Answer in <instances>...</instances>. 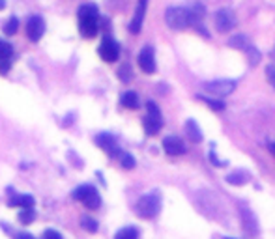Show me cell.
<instances>
[{"mask_svg": "<svg viewBox=\"0 0 275 239\" xmlns=\"http://www.w3.org/2000/svg\"><path fill=\"white\" fill-rule=\"evenodd\" d=\"M11 55H13V49L11 45L4 39H0V62H6V60H11Z\"/></svg>", "mask_w": 275, "mask_h": 239, "instance_id": "obj_20", "label": "cell"}, {"mask_svg": "<svg viewBox=\"0 0 275 239\" xmlns=\"http://www.w3.org/2000/svg\"><path fill=\"white\" fill-rule=\"evenodd\" d=\"M34 196L30 195H13L8 200V206L10 207H21V209H34Z\"/></svg>", "mask_w": 275, "mask_h": 239, "instance_id": "obj_14", "label": "cell"}, {"mask_svg": "<svg viewBox=\"0 0 275 239\" xmlns=\"http://www.w3.org/2000/svg\"><path fill=\"white\" fill-rule=\"evenodd\" d=\"M146 107H148V116L144 118V131L148 136H154L157 135L159 131H161L163 127V119H161V112H159V109H157V105L154 103V101H148L146 103Z\"/></svg>", "mask_w": 275, "mask_h": 239, "instance_id": "obj_5", "label": "cell"}, {"mask_svg": "<svg viewBox=\"0 0 275 239\" xmlns=\"http://www.w3.org/2000/svg\"><path fill=\"white\" fill-rule=\"evenodd\" d=\"M19 223L21 224H30L34 223V219H36V211L34 209H21V213H19Z\"/></svg>", "mask_w": 275, "mask_h": 239, "instance_id": "obj_21", "label": "cell"}, {"mask_svg": "<svg viewBox=\"0 0 275 239\" xmlns=\"http://www.w3.org/2000/svg\"><path fill=\"white\" fill-rule=\"evenodd\" d=\"M234 88H236V82L234 81H227V79H223V81H210V82H204V90H208L210 93L214 95H228L230 92H234Z\"/></svg>", "mask_w": 275, "mask_h": 239, "instance_id": "obj_8", "label": "cell"}, {"mask_svg": "<svg viewBox=\"0 0 275 239\" xmlns=\"http://www.w3.org/2000/svg\"><path fill=\"white\" fill-rule=\"evenodd\" d=\"M227 181L230 185H245L249 181V176L243 174V172H234V174L227 176Z\"/></svg>", "mask_w": 275, "mask_h": 239, "instance_id": "obj_19", "label": "cell"}, {"mask_svg": "<svg viewBox=\"0 0 275 239\" xmlns=\"http://www.w3.org/2000/svg\"><path fill=\"white\" fill-rule=\"evenodd\" d=\"M118 75H120V81L122 82H130L131 81V69H130V65H122L118 71Z\"/></svg>", "mask_w": 275, "mask_h": 239, "instance_id": "obj_26", "label": "cell"}, {"mask_svg": "<svg viewBox=\"0 0 275 239\" xmlns=\"http://www.w3.org/2000/svg\"><path fill=\"white\" fill-rule=\"evenodd\" d=\"M17 28H19V19H17V17H10L4 25V34L13 36V34L17 32Z\"/></svg>", "mask_w": 275, "mask_h": 239, "instance_id": "obj_22", "label": "cell"}, {"mask_svg": "<svg viewBox=\"0 0 275 239\" xmlns=\"http://www.w3.org/2000/svg\"><path fill=\"white\" fill-rule=\"evenodd\" d=\"M163 150H165L168 155H182V153H185V146H183L182 138L174 135L163 138Z\"/></svg>", "mask_w": 275, "mask_h": 239, "instance_id": "obj_12", "label": "cell"}, {"mask_svg": "<svg viewBox=\"0 0 275 239\" xmlns=\"http://www.w3.org/2000/svg\"><path fill=\"white\" fill-rule=\"evenodd\" d=\"M216 27L219 32H230L236 27V15L228 8H223L216 13Z\"/></svg>", "mask_w": 275, "mask_h": 239, "instance_id": "obj_7", "label": "cell"}, {"mask_svg": "<svg viewBox=\"0 0 275 239\" xmlns=\"http://www.w3.org/2000/svg\"><path fill=\"white\" fill-rule=\"evenodd\" d=\"M96 144L101 150H105L107 153H111V155H120V150L118 146H116V140H114V136L113 135H109V133H99V135L96 136Z\"/></svg>", "mask_w": 275, "mask_h": 239, "instance_id": "obj_11", "label": "cell"}, {"mask_svg": "<svg viewBox=\"0 0 275 239\" xmlns=\"http://www.w3.org/2000/svg\"><path fill=\"white\" fill-rule=\"evenodd\" d=\"M120 163H122V166L128 170H131L133 166H135V159H133V155H130V153H120Z\"/></svg>", "mask_w": 275, "mask_h": 239, "instance_id": "obj_24", "label": "cell"}, {"mask_svg": "<svg viewBox=\"0 0 275 239\" xmlns=\"http://www.w3.org/2000/svg\"><path fill=\"white\" fill-rule=\"evenodd\" d=\"M120 103L124 105L125 109L135 110V109H139V95H137L135 92H125L124 95L120 98Z\"/></svg>", "mask_w": 275, "mask_h": 239, "instance_id": "obj_16", "label": "cell"}, {"mask_svg": "<svg viewBox=\"0 0 275 239\" xmlns=\"http://www.w3.org/2000/svg\"><path fill=\"white\" fill-rule=\"evenodd\" d=\"M97 53H99V56H101L105 62H109V64H113V62H116L120 56V45L114 41L113 38H103L101 39V45H99V49H97Z\"/></svg>", "mask_w": 275, "mask_h": 239, "instance_id": "obj_6", "label": "cell"}, {"mask_svg": "<svg viewBox=\"0 0 275 239\" xmlns=\"http://www.w3.org/2000/svg\"><path fill=\"white\" fill-rule=\"evenodd\" d=\"M270 150H271V153L275 155V144H270Z\"/></svg>", "mask_w": 275, "mask_h": 239, "instance_id": "obj_32", "label": "cell"}, {"mask_svg": "<svg viewBox=\"0 0 275 239\" xmlns=\"http://www.w3.org/2000/svg\"><path fill=\"white\" fill-rule=\"evenodd\" d=\"M41 239H64L62 235L56 232V230H45L44 232V237Z\"/></svg>", "mask_w": 275, "mask_h": 239, "instance_id": "obj_28", "label": "cell"}, {"mask_svg": "<svg viewBox=\"0 0 275 239\" xmlns=\"http://www.w3.org/2000/svg\"><path fill=\"white\" fill-rule=\"evenodd\" d=\"M210 159H211V163H216V166H225V161H219V159H217V155H216V152H211L210 153Z\"/></svg>", "mask_w": 275, "mask_h": 239, "instance_id": "obj_29", "label": "cell"}, {"mask_svg": "<svg viewBox=\"0 0 275 239\" xmlns=\"http://www.w3.org/2000/svg\"><path fill=\"white\" fill-rule=\"evenodd\" d=\"M97 21L99 13L94 4H84L79 8V30L82 38H94L97 34Z\"/></svg>", "mask_w": 275, "mask_h": 239, "instance_id": "obj_1", "label": "cell"}, {"mask_svg": "<svg viewBox=\"0 0 275 239\" xmlns=\"http://www.w3.org/2000/svg\"><path fill=\"white\" fill-rule=\"evenodd\" d=\"M185 135L189 136V140H193V142L202 140V131H200V127L193 119H187V122H185Z\"/></svg>", "mask_w": 275, "mask_h": 239, "instance_id": "obj_15", "label": "cell"}, {"mask_svg": "<svg viewBox=\"0 0 275 239\" xmlns=\"http://www.w3.org/2000/svg\"><path fill=\"white\" fill-rule=\"evenodd\" d=\"M139 67L144 73H156V55L150 45H146L139 53Z\"/></svg>", "mask_w": 275, "mask_h": 239, "instance_id": "obj_10", "label": "cell"}, {"mask_svg": "<svg viewBox=\"0 0 275 239\" xmlns=\"http://www.w3.org/2000/svg\"><path fill=\"white\" fill-rule=\"evenodd\" d=\"M242 219H243V226L249 230V234H257V228H255L257 221H255L253 213L249 211V209H242Z\"/></svg>", "mask_w": 275, "mask_h": 239, "instance_id": "obj_17", "label": "cell"}, {"mask_svg": "<svg viewBox=\"0 0 275 239\" xmlns=\"http://www.w3.org/2000/svg\"><path fill=\"white\" fill-rule=\"evenodd\" d=\"M146 6H148V0H139L135 10V17L131 19L130 22V32L131 34H139L140 28H142V21H144V13H146Z\"/></svg>", "mask_w": 275, "mask_h": 239, "instance_id": "obj_13", "label": "cell"}, {"mask_svg": "<svg viewBox=\"0 0 275 239\" xmlns=\"http://www.w3.org/2000/svg\"><path fill=\"white\" fill-rule=\"evenodd\" d=\"M199 99H202L210 109H214V110H223L225 109V103L223 101H217V99H210V98H204V95H200Z\"/></svg>", "mask_w": 275, "mask_h": 239, "instance_id": "obj_25", "label": "cell"}, {"mask_svg": "<svg viewBox=\"0 0 275 239\" xmlns=\"http://www.w3.org/2000/svg\"><path fill=\"white\" fill-rule=\"evenodd\" d=\"M195 15L189 10H185V8H168L165 11V22L173 30H183V28L191 27Z\"/></svg>", "mask_w": 275, "mask_h": 239, "instance_id": "obj_3", "label": "cell"}, {"mask_svg": "<svg viewBox=\"0 0 275 239\" xmlns=\"http://www.w3.org/2000/svg\"><path fill=\"white\" fill-rule=\"evenodd\" d=\"M227 239H234V237H227Z\"/></svg>", "mask_w": 275, "mask_h": 239, "instance_id": "obj_33", "label": "cell"}, {"mask_svg": "<svg viewBox=\"0 0 275 239\" xmlns=\"http://www.w3.org/2000/svg\"><path fill=\"white\" fill-rule=\"evenodd\" d=\"M266 79H268V82L275 88V65L273 64L266 67Z\"/></svg>", "mask_w": 275, "mask_h": 239, "instance_id": "obj_27", "label": "cell"}, {"mask_svg": "<svg viewBox=\"0 0 275 239\" xmlns=\"http://www.w3.org/2000/svg\"><path fill=\"white\" fill-rule=\"evenodd\" d=\"M6 8V0H0V10H4Z\"/></svg>", "mask_w": 275, "mask_h": 239, "instance_id": "obj_31", "label": "cell"}, {"mask_svg": "<svg viewBox=\"0 0 275 239\" xmlns=\"http://www.w3.org/2000/svg\"><path fill=\"white\" fill-rule=\"evenodd\" d=\"M161 209V196L159 193H148L140 196L135 206V211L140 219H154Z\"/></svg>", "mask_w": 275, "mask_h": 239, "instance_id": "obj_2", "label": "cell"}, {"mask_svg": "<svg viewBox=\"0 0 275 239\" xmlns=\"http://www.w3.org/2000/svg\"><path fill=\"white\" fill-rule=\"evenodd\" d=\"M114 239H139V230L133 228V226H125V228L116 232Z\"/></svg>", "mask_w": 275, "mask_h": 239, "instance_id": "obj_18", "label": "cell"}, {"mask_svg": "<svg viewBox=\"0 0 275 239\" xmlns=\"http://www.w3.org/2000/svg\"><path fill=\"white\" fill-rule=\"evenodd\" d=\"M73 198L79 202H82V206L87 209H97L101 206V196L97 193V189L94 185H81L73 190Z\"/></svg>", "mask_w": 275, "mask_h": 239, "instance_id": "obj_4", "label": "cell"}, {"mask_svg": "<svg viewBox=\"0 0 275 239\" xmlns=\"http://www.w3.org/2000/svg\"><path fill=\"white\" fill-rule=\"evenodd\" d=\"M15 239H36L32 234H28V232H19V234H15Z\"/></svg>", "mask_w": 275, "mask_h": 239, "instance_id": "obj_30", "label": "cell"}, {"mask_svg": "<svg viewBox=\"0 0 275 239\" xmlns=\"http://www.w3.org/2000/svg\"><path fill=\"white\" fill-rule=\"evenodd\" d=\"M45 34V21L39 15H32L27 22V36L30 41H39Z\"/></svg>", "mask_w": 275, "mask_h": 239, "instance_id": "obj_9", "label": "cell"}, {"mask_svg": "<svg viewBox=\"0 0 275 239\" xmlns=\"http://www.w3.org/2000/svg\"><path fill=\"white\" fill-rule=\"evenodd\" d=\"M81 224H82V228L87 230V232H90V234H96L97 232V221H94V219H90V217H84L81 221Z\"/></svg>", "mask_w": 275, "mask_h": 239, "instance_id": "obj_23", "label": "cell"}]
</instances>
